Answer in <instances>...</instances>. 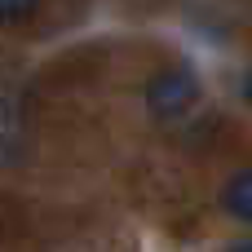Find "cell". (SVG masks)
Returning <instances> with one entry per match:
<instances>
[{
    "instance_id": "cell-1",
    "label": "cell",
    "mask_w": 252,
    "mask_h": 252,
    "mask_svg": "<svg viewBox=\"0 0 252 252\" xmlns=\"http://www.w3.org/2000/svg\"><path fill=\"white\" fill-rule=\"evenodd\" d=\"M199 102V80L186 66H164L146 80V106L159 120H177Z\"/></svg>"
},
{
    "instance_id": "cell-2",
    "label": "cell",
    "mask_w": 252,
    "mask_h": 252,
    "mask_svg": "<svg viewBox=\"0 0 252 252\" xmlns=\"http://www.w3.org/2000/svg\"><path fill=\"white\" fill-rule=\"evenodd\" d=\"M221 204H226V213H230V217L252 221V168H239V173L226 182V190H221Z\"/></svg>"
},
{
    "instance_id": "cell-3",
    "label": "cell",
    "mask_w": 252,
    "mask_h": 252,
    "mask_svg": "<svg viewBox=\"0 0 252 252\" xmlns=\"http://www.w3.org/2000/svg\"><path fill=\"white\" fill-rule=\"evenodd\" d=\"M40 9V0H0V22H27Z\"/></svg>"
},
{
    "instance_id": "cell-4",
    "label": "cell",
    "mask_w": 252,
    "mask_h": 252,
    "mask_svg": "<svg viewBox=\"0 0 252 252\" xmlns=\"http://www.w3.org/2000/svg\"><path fill=\"white\" fill-rule=\"evenodd\" d=\"M244 102H248V106H252V71H248V75H244Z\"/></svg>"
},
{
    "instance_id": "cell-5",
    "label": "cell",
    "mask_w": 252,
    "mask_h": 252,
    "mask_svg": "<svg viewBox=\"0 0 252 252\" xmlns=\"http://www.w3.org/2000/svg\"><path fill=\"white\" fill-rule=\"evenodd\" d=\"M230 252H252V239H244V244H235Z\"/></svg>"
}]
</instances>
